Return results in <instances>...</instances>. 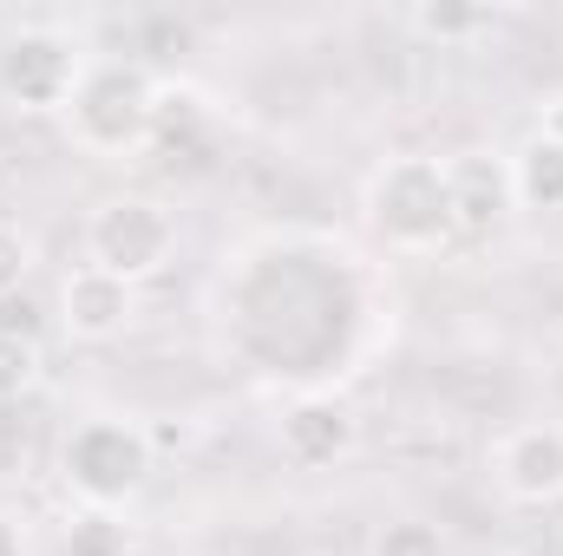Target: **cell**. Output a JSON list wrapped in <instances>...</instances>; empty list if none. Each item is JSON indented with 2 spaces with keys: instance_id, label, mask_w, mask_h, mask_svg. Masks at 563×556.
<instances>
[{
  "instance_id": "1",
  "label": "cell",
  "mask_w": 563,
  "mask_h": 556,
  "mask_svg": "<svg viewBox=\"0 0 563 556\" xmlns=\"http://www.w3.org/2000/svg\"><path fill=\"white\" fill-rule=\"evenodd\" d=\"M367 223L400 256H439L459 236V210H452L445 164L439 157H387L367 177Z\"/></svg>"
},
{
  "instance_id": "2",
  "label": "cell",
  "mask_w": 563,
  "mask_h": 556,
  "mask_svg": "<svg viewBox=\"0 0 563 556\" xmlns=\"http://www.w3.org/2000/svg\"><path fill=\"white\" fill-rule=\"evenodd\" d=\"M59 478H66V491L86 511L132 504L144 491V478H151V438H144V425L139 419H119V413L79 419L73 438L59 445Z\"/></svg>"
},
{
  "instance_id": "3",
  "label": "cell",
  "mask_w": 563,
  "mask_h": 556,
  "mask_svg": "<svg viewBox=\"0 0 563 556\" xmlns=\"http://www.w3.org/2000/svg\"><path fill=\"white\" fill-rule=\"evenodd\" d=\"M66 125H73V144L92 157H132L157 132V86L139 66L99 59V66H86L79 92L66 99Z\"/></svg>"
},
{
  "instance_id": "4",
  "label": "cell",
  "mask_w": 563,
  "mask_h": 556,
  "mask_svg": "<svg viewBox=\"0 0 563 556\" xmlns=\"http://www.w3.org/2000/svg\"><path fill=\"white\" fill-rule=\"evenodd\" d=\"M86 256L139 288L144 276L170 269V256H177V216L157 197H132V190L125 197H106L86 216Z\"/></svg>"
},
{
  "instance_id": "5",
  "label": "cell",
  "mask_w": 563,
  "mask_h": 556,
  "mask_svg": "<svg viewBox=\"0 0 563 556\" xmlns=\"http://www.w3.org/2000/svg\"><path fill=\"white\" fill-rule=\"evenodd\" d=\"M79 79H86V59L53 26H20L0 46V92L20 112H66V99L79 92Z\"/></svg>"
},
{
  "instance_id": "6",
  "label": "cell",
  "mask_w": 563,
  "mask_h": 556,
  "mask_svg": "<svg viewBox=\"0 0 563 556\" xmlns=\"http://www.w3.org/2000/svg\"><path fill=\"white\" fill-rule=\"evenodd\" d=\"M492 478L525 511L563 504V425H511L492 445Z\"/></svg>"
},
{
  "instance_id": "7",
  "label": "cell",
  "mask_w": 563,
  "mask_h": 556,
  "mask_svg": "<svg viewBox=\"0 0 563 556\" xmlns=\"http://www.w3.org/2000/svg\"><path fill=\"white\" fill-rule=\"evenodd\" d=\"M276 438L295 465L321 471V465H341L361 445V413L341 393H295L276 419Z\"/></svg>"
},
{
  "instance_id": "8",
  "label": "cell",
  "mask_w": 563,
  "mask_h": 556,
  "mask_svg": "<svg viewBox=\"0 0 563 556\" xmlns=\"http://www.w3.org/2000/svg\"><path fill=\"white\" fill-rule=\"evenodd\" d=\"M132 314H139V288L119 281L112 269H99V263H79L73 276L59 281V327L73 341H92V347L119 341L132 327Z\"/></svg>"
},
{
  "instance_id": "9",
  "label": "cell",
  "mask_w": 563,
  "mask_h": 556,
  "mask_svg": "<svg viewBox=\"0 0 563 556\" xmlns=\"http://www.w3.org/2000/svg\"><path fill=\"white\" fill-rule=\"evenodd\" d=\"M445 184H452V210H459V236H485L511 216L518 190H511V157L498 151H459L445 157Z\"/></svg>"
},
{
  "instance_id": "10",
  "label": "cell",
  "mask_w": 563,
  "mask_h": 556,
  "mask_svg": "<svg viewBox=\"0 0 563 556\" xmlns=\"http://www.w3.org/2000/svg\"><path fill=\"white\" fill-rule=\"evenodd\" d=\"M511 190L525 210H563V151L551 138H531L511 157Z\"/></svg>"
},
{
  "instance_id": "11",
  "label": "cell",
  "mask_w": 563,
  "mask_h": 556,
  "mask_svg": "<svg viewBox=\"0 0 563 556\" xmlns=\"http://www.w3.org/2000/svg\"><path fill=\"white\" fill-rule=\"evenodd\" d=\"M485 26H492V13L472 7V0H426V7H413V33H420V40H439V46L478 40Z\"/></svg>"
},
{
  "instance_id": "12",
  "label": "cell",
  "mask_w": 563,
  "mask_h": 556,
  "mask_svg": "<svg viewBox=\"0 0 563 556\" xmlns=\"http://www.w3.org/2000/svg\"><path fill=\"white\" fill-rule=\"evenodd\" d=\"M374 556H452V544L426 518H394V524L374 531Z\"/></svg>"
},
{
  "instance_id": "13",
  "label": "cell",
  "mask_w": 563,
  "mask_h": 556,
  "mask_svg": "<svg viewBox=\"0 0 563 556\" xmlns=\"http://www.w3.org/2000/svg\"><path fill=\"white\" fill-rule=\"evenodd\" d=\"M40 380V341L20 327H0V400H20Z\"/></svg>"
},
{
  "instance_id": "14",
  "label": "cell",
  "mask_w": 563,
  "mask_h": 556,
  "mask_svg": "<svg viewBox=\"0 0 563 556\" xmlns=\"http://www.w3.org/2000/svg\"><path fill=\"white\" fill-rule=\"evenodd\" d=\"M66 556H125V524L112 511H79L66 524Z\"/></svg>"
},
{
  "instance_id": "15",
  "label": "cell",
  "mask_w": 563,
  "mask_h": 556,
  "mask_svg": "<svg viewBox=\"0 0 563 556\" xmlns=\"http://www.w3.org/2000/svg\"><path fill=\"white\" fill-rule=\"evenodd\" d=\"M26 276H33V236L20 223H0V301L20 294Z\"/></svg>"
},
{
  "instance_id": "16",
  "label": "cell",
  "mask_w": 563,
  "mask_h": 556,
  "mask_svg": "<svg viewBox=\"0 0 563 556\" xmlns=\"http://www.w3.org/2000/svg\"><path fill=\"white\" fill-rule=\"evenodd\" d=\"M538 138H551L563 151V92H551V99H544V112H538Z\"/></svg>"
},
{
  "instance_id": "17",
  "label": "cell",
  "mask_w": 563,
  "mask_h": 556,
  "mask_svg": "<svg viewBox=\"0 0 563 556\" xmlns=\"http://www.w3.org/2000/svg\"><path fill=\"white\" fill-rule=\"evenodd\" d=\"M0 556H33L26 551V524L13 511H0Z\"/></svg>"
}]
</instances>
